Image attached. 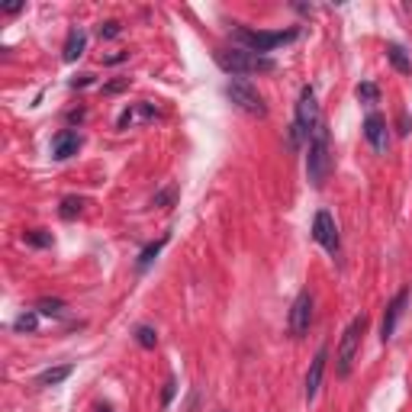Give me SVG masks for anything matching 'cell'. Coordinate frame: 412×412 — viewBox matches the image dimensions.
Here are the masks:
<instances>
[{"mask_svg":"<svg viewBox=\"0 0 412 412\" xmlns=\"http://www.w3.org/2000/svg\"><path fill=\"white\" fill-rule=\"evenodd\" d=\"M213 58H216V65H220L226 74H236V78H242V74H258V71H274V68H277L271 55L248 52V49H242V45H236V49H216V52H213Z\"/></svg>","mask_w":412,"mask_h":412,"instance_id":"obj_1","label":"cell"},{"mask_svg":"<svg viewBox=\"0 0 412 412\" xmlns=\"http://www.w3.org/2000/svg\"><path fill=\"white\" fill-rule=\"evenodd\" d=\"M236 42L248 52H258V55H267L274 49H281V45L293 42L297 39V29H248V26H236Z\"/></svg>","mask_w":412,"mask_h":412,"instance_id":"obj_2","label":"cell"},{"mask_svg":"<svg viewBox=\"0 0 412 412\" xmlns=\"http://www.w3.org/2000/svg\"><path fill=\"white\" fill-rule=\"evenodd\" d=\"M329 171H332V149H329V129L325 123L313 132L306 149V177L313 187H325L329 181Z\"/></svg>","mask_w":412,"mask_h":412,"instance_id":"obj_3","label":"cell"},{"mask_svg":"<svg viewBox=\"0 0 412 412\" xmlns=\"http://www.w3.org/2000/svg\"><path fill=\"white\" fill-rule=\"evenodd\" d=\"M368 329V316H354L345 329L342 342H338V351H335V374L338 377H348L351 368H354V358H358V348H361V335Z\"/></svg>","mask_w":412,"mask_h":412,"instance_id":"obj_4","label":"cell"},{"mask_svg":"<svg viewBox=\"0 0 412 412\" xmlns=\"http://www.w3.org/2000/svg\"><path fill=\"white\" fill-rule=\"evenodd\" d=\"M226 97L238 106V110H242V113L254 116V120H264V116H267V104H264V97L258 94L248 81H242V78L229 81V84H226Z\"/></svg>","mask_w":412,"mask_h":412,"instance_id":"obj_5","label":"cell"},{"mask_svg":"<svg viewBox=\"0 0 412 412\" xmlns=\"http://www.w3.org/2000/svg\"><path fill=\"white\" fill-rule=\"evenodd\" d=\"M293 123L299 126V132L306 135V142L313 139V132L322 126V110H319V100H316V90L313 88H303L299 90V100H297V120Z\"/></svg>","mask_w":412,"mask_h":412,"instance_id":"obj_6","label":"cell"},{"mask_svg":"<svg viewBox=\"0 0 412 412\" xmlns=\"http://www.w3.org/2000/svg\"><path fill=\"white\" fill-rule=\"evenodd\" d=\"M313 238H316L329 254L342 252V238H338V226H335L332 213H325V210L316 213V220H313Z\"/></svg>","mask_w":412,"mask_h":412,"instance_id":"obj_7","label":"cell"},{"mask_svg":"<svg viewBox=\"0 0 412 412\" xmlns=\"http://www.w3.org/2000/svg\"><path fill=\"white\" fill-rule=\"evenodd\" d=\"M309 325H313V293L303 290L293 299V306H290V332H293V338H303L309 332Z\"/></svg>","mask_w":412,"mask_h":412,"instance_id":"obj_8","label":"cell"},{"mask_svg":"<svg viewBox=\"0 0 412 412\" xmlns=\"http://www.w3.org/2000/svg\"><path fill=\"white\" fill-rule=\"evenodd\" d=\"M406 303H409V290L403 287L390 299V306H386V313H384V322H380V338H384V342H390L396 335V325H399V319H403V313H406Z\"/></svg>","mask_w":412,"mask_h":412,"instance_id":"obj_9","label":"cell"},{"mask_svg":"<svg viewBox=\"0 0 412 412\" xmlns=\"http://www.w3.org/2000/svg\"><path fill=\"white\" fill-rule=\"evenodd\" d=\"M390 126H386V120L380 113H370L368 120H364V139L374 145V151H380L384 155L386 151V145H390Z\"/></svg>","mask_w":412,"mask_h":412,"instance_id":"obj_10","label":"cell"},{"mask_svg":"<svg viewBox=\"0 0 412 412\" xmlns=\"http://www.w3.org/2000/svg\"><path fill=\"white\" fill-rule=\"evenodd\" d=\"M325 361H329V348H319L313 364H309V374H306V403H313L319 393V386H322V374H325Z\"/></svg>","mask_w":412,"mask_h":412,"instance_id":"obj_11","label":"cell"},{"mask_svg":"<svg viewBox=\"0 0 412 412\" xmlns=\"http://www.w3.org/2000/svg\"><path fill=\"white\" fill-rule=\"evenodd\" d=\"M78 149H81V135L74 129H62L52 139V158H58V161L71 158V155H78Z\"/></svg>","mask_w":412,"mask_h":412,"instance_id":"obj_12","label":"cell"},{"mask_svg":"<svg viewBox=\"0 0 412 412\" xmlns=\"http://www.w3.org/2000/svg\"><path fill=\"white\" fill-rule=\"evenodd\" d=\"M84 49H88V33H84L81 26H74L68 33V42H65L62 58H65V62H78L81 55H84Z\"/></svg>","mask_w":412,"mask_h":412,"instance_id":"obj_13","label":"cell"},{"mask_svg":"<svg viewBox=\"0 0 412 412\" xmlns=\"http://www.w3.org/2000/svg\"><path fill=\"white\" fill-rule=\"evenodd\" d=\"M155 116H158V110H155L151 104H145V100H142V104H132L129 110H123V116H120V129H129L132 123H139V120H155Z\"/></svg>","mask_w":412,"mask_h":412,"instance_id":"obj_14","label":"cell"},{"mask_svg":"<svg viewBox=\"0 0 412 412\" xmlns=\"http://www.w3.org/2000/svg\"><path fill=\"white\" fill-rule=\"evenodd\" d=\"M35 313L39 316H49V319H62L65 316V299H55V297H42L35 299Z\"/></svg>","mask_w":412,"mask_h":412,"instance_id":"obj_15","label":"cell"},{"mask_svg":"<svg viewBox=\"0 0 412 412\" xmlns=\"http://www.w3.org/2000/svg\"><path fill=\"white\" fill-rule=\"evenodd\" d=\"M386 58H390V65H393L396 71H399V74H409L412 71V58L409 55H406V49L403 45H386Z\"/></svg>","mask_w":412,"mask_h":412,"instance_id":"obj_16","label":"cell"},{"mask_svg":"<svg viewBox=\"0 0 412 412\" xmlns=\"http://www.w3.org/2000/svg\"><path fill=\"white\" fill-rule=\"evenodd\" d=\"M71 364H62V368H49V370H42L39 377H35V386H55V384H62V380H68L71 377Z\"/></svg>","mask_w":412,"mask_h":412,"instance_id":"obj_17","label":"cell"},{"mask_svg":"<svg viewBox=\"0 0 412 412\" xmlns=\"http://www.w3.org/2000/svg\"><path fill=\"white\" fill-rule=\"evenodd\" d=\"M81 213H84V200H81V197H65L62 206H58V216H62V220H74Z\"/></svg>","mask_w":412,"mask_h":412,"instance_id":"obj_18","label":"cell"},{"mask_svg":"<svg viewBox=\"0 0 412 412\" xmlns=\"http://www.w3.org/2000/svg\"><path fill=\"white\" fill-rule=\"evenodd\" d=\"M165 242H167V238H158V242H151L149 248H142V254H139V271H145V267H149V264L158 258V252L165 248Z\"/></svg>","mask_w":412,"mask_h":412,"instance_id":"obj_19","label":"cell"},{"mask_svg":"<svg viewBox=\"0 0 412 412\" xmlns=\"http://www.w3.org/2000/svg\"><path fill=\"white\" fill-rule=\"evenodd\" d=\"M354 94H358V100L361 104H377L380 100V88L377 84H370V81H364V84H358V90H354Z\"/></svg>","mask_w":412,"mask_h":412,"instance_id":"obj_20","label":"cell"},{"mask_svg":"<svg viewBox=\"0 0 412 412\" xmlns=\"http://www.w3.org/2000/svg\"><path fill=\"white\" fill-rule=\"evenodd\" d=\"M23 242H26V245H35V248H49V245H52V232L33 229V232H26V236H23Z\"/></svg>","mask_w":412,"mask_h":412,"instance_id":"obj_21","label":"cell"},{"mask_svg":"<svg viewBox=\"0 0 412 412\" xmlns=\"http://www.w3.org/2000/svg\"><path fill=\"white\" fill-rule=\"evenodd\" d=\"M35 325H39V313L29 309V313H23V316L13 322V329H17V332H35Z\"/></svg>","mask_w":412,"mask_h":412,"instance_id":"obj_22","label":"cell"},{"mask_svg":"<svg viewBox=\"0 0 412 412\" xmlns=\"http://www.w3.org/2000/svg\"><path fill=\"white\" fill-rule=\"evenodd\" d=\"M135 342H139L142 348H155L158 335H155V329H151V325H139V329H135Z\"/></svg>","mask_w":412,"mask_h":412,"instance_id":"obj_23","label":"cell"},{"mask_svg":"<svg viewBox=\"0 0 412 412\" xmlns=\"http://www.w3.org/2000/svg\"><path fill=\"white\" fill-rule=\"evenodd\" d=\"M100 35H104V39H113V35H120V23H116V19L104 23V26H100Z\"/></svg>","mask_w":412,"mask_h":412,"instance_id":"obj_24","label":"cell"},{"mask_svg":"<svg viewBox=\"0 0 412 412\" xmlns=\"http://www.w3.org/2000/svg\"><path fill=\"white\" fill-rule=\"evenodd\" d=\"M174 200V187H167V190H161L158 197H155V206H165V203Z\"/></svg>","mask_w":412,"mask_h":412,"instance_id":"obj_25","label":"cell"},{"mask_svg":"<svg viewBox=\"0 0 412 412\" xmlns=\"http://www.w3.org/2000/svg\"><path fill=\"white\" fill-rule=\"evenodd\" d=\"M174 386H177L174 380H167V384H165V406L171 403V399H174Z\"/></svg>","mask_w":412,"mask_h":412,"instance_id":"obj_26","label":"cell"},{"mask_svg":"<svg viewBox=\"0 0 412 412\" xmlns=\"http://www.w3.org/2000/svg\"><path fill=\"white\" fill-rule=\"evenodd\" d=\"M90 78H94V74H81V78H74V81H71V88H88V84H90Z\"/></svg>","mask_w":412,"mask_h":412,"instance_id":"obj_27","label":"cell"},{"mask_svg":"<svg viewBox=\"0 0 412 412\" xmlns=\"http://www.w3.org/2000/svg\"><path fill=\"white\" fill-rule=\"evenodd\" d=\"M19 10H23V3H7V7H3V13H19Z\"/></svg>","mask_w":412,"mask_h":412,"instance_id":"obj_28","label":"cell"},{"mask_svg":"<svg viewBox=\"0 0 412 412\" xmlns=\"http://www.w3.org/2000/svg\"><path fill=\"white\" fill-rule=\"evenodd\" d=\"M220 412H226V409H220Z\"/></svg>","mask_w":412,"mask_h":412,"instance_id":"obj_29","label":"cell"}]
</instances>
